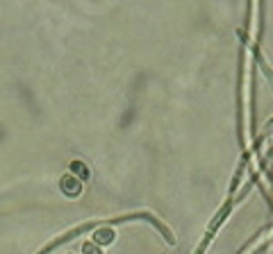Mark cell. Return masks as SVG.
<instances>
[{
    "mask_svg": "<svg viewBox=\"0 0 273 254\" xmlns=\"http://www.w3.org/2000/svg\"><path fill=\"white\" fill-rule=\"evenodd\" d=\"M62 191H64V193H68V195H78V193L82 191L80 179H78V177H73V175L62 177Z\"/></svg>",
    "mask_w": 273,
    "mask_h": 254,
    "instance_id": "obj_1",
    "label": "cell"
},
{
    "mask_svg": "<svg viewBox=\"0 0 273 254\" xmlns=\"http://www.w3.org/2000/svg\"><path fill=\"white\" fill-rule=\"evenodd\" d=\"M71 170H73L75 175H78V179H87V177H89L87 166H84V163H80V161H75L73 166H71Z\"/></svg>",
    "mask_w": 273,
    "mask_h": 254,
    "instance_id": "obj_3",
    "label": "cell"
},
{
    "mask_svg": "<svg viewBox=\"0 0 273 254\" xmlns=\"http://www.w3.org/2000/svg\"><path fill=\"white\" fill-rule=\"evenodd\" d=\"M93 238H96V243H98V245H107V243L114 241V232H112V229H98Z\"/></svg>",
    "mask_w": 273,
    "mask_h": 254,
    "instance_id": "obj_2",
    "label": "cell"
},
{
    "mask_svg": "<svg viewBox=\"0 0 273 254\" xmlns=\"http://www.w3.org/2000/svg\"><path fill=\"white\" fill-rule=\"evenodd\" d=\"M82 252L84 254H103L100 252V248H96L93 243H84V245H82Z\"/></svg>",
    "mask_w": 273,
    "mask_h": 254,
    "instance_id": "obj_4",
    "label": "cell"
}]
</instances>
